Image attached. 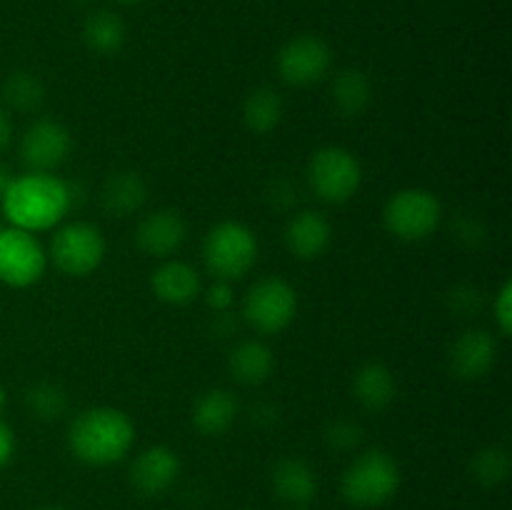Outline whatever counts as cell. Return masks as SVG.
<instances>
[{
	"label": "cell",
	"mask_w": 512,
	"mask_h": 510,
	"mask_svg": "<svg viewBox=\"0 0 512 510\" xmlns=\"http://www.w3.org/2000/svg\"><path fill=\"white\" fill-rule=\"evenodd\" d=\"M13 450H15L13 430H10L5 423H0V468H5V465L10 463V458H13Z\"/></svg>",
	"instance_id": "obj_33"
},
{
	"label": "cell",
	"mask_w": 512,
	"mask_h": 510,
	"mask_svg": "<svg viewBox=\"0 0 512 510\" xmlns=\"http://www.w3.org/2000/svg\"><path fill=\"white\" fill-rule=\"evenodd\" d=\"M273 490L283 503L308 505L318 495V475L303 458H283L273 468Z\"/></svg>",
	"instance_id": "obj_18"
},
{
	"label": "cell",
	"mask_w": 512,
	"mask_h": 510,
	"mask_svg": "<svg viewBox=\"0 0 512 510\" xmlns=\"http://www.w3.org/2000/svg\"><path fill=\"white\" fill-rule=\"evenodd\" d=\"M203 260L215 280L233 283L248 275L258 260V238L240 220H223L205 235Z\"/></svg>",
	"instance_id": "obj_4"
},
{
	"label": "cell",
	"mask_w": 512,
	"mask_h": 510,
	"mask_svg": "<svg viewBox=\"0 0 512 510\" xmlns=\"http://www.w3.org/2000/svg\"><path fill=\"white\" fill-rule=\"evenodd\" d=\"M148 203V183L138 170H115L105 178L100 190V205L115 218H128Z\"/></svg>",
	"instance_id": "obj_17"
},
{
	"label": "cell",
	"mask_w": 512,
	"mask_h": 510,
	"mask_svg": "<svg viewBox=\"0 0 512 510\" xmlns=\"http://www.w3.org/2000/svg\"><path fill=\"white\" fill-rule=\"evenodd\" d=\"M25 408L35 420L53 423V420L63 418L65 410H68V393L58 383L40 380V383L30 385L28 393H25Z\"/></svg>",
	"instance_id": "obj_26"
},
{
	"label": "cell",
	"mask_w": 512,
	"mask_h": 510,
	"mask_svg": "<svg viewBox=\"0 0 512 510\" xmlns=\"http://www.w3.org/2000/svg\"><path fill=\"white\" fill-rule=\"evenodd\" d=\"M115 3H120V5H138V3H143V0H115Z\"/></svg>",
	"instance_id": "obj_36"
},
{
	"label": "cell",
	"mask_w": 512,
	"mask_h": 510,
	"mask_svg": "<svg viewBox=\"0 0 512 510\" xmlns=\"http://www.w3.org/2000/svg\"><path fill=\"white\" fill-rule=\"evenodd\" d=\"M185 235H188V228H185L183 215L173 208H158L138 223L135 245L140 253L150 255V258L168 260L183 248Z\"/></svg>",
	"instance_id": "obj_12"
},
{
	"label": "cell",
	"mask_w": 512,
	"mask_h": 510,
	"mask_svg": "<svg viewBox=\"0 0 512 510\" xmlns=\"http://www.w3.org/2000/svg\"><path fill=\"white\" fill-rule=\"evenodd\" d=\"M3 98L18 113H33L43 105L45 100V85L30 70H15L5 78L3 83Z\"/></svg>",
	"instance_id": "obj_25"
},
{
	"label": "cell",
	"mask_w": 512,
	"mask_h": 510,
	"mask_svg": "<svg viewBox=\"0 0 512 510\" xmlns=\"http://www.w3.org/2000/svg\"><path fill=\"white\" fill-rule=\"evenodd\" d=\"M325 443L338 453H350L363 443V428L353 418H335L325 428Z\"/></svg>",
	"instance_id": "obj_28"
},
{
	"label": "cell",
	"mask_w": 512,
	"mask_h": 510,
	"mask_svg": "<svg viewBox=\"0 0 512 510\" xmlns=\"http://www.w3.org/2000/svg\"><path fill=\"white\" fill-rule=\"evenodd\" d=\"M330 240H333V228L318 210H300L285 228V245L298 260L320 258L328 250Z\"/></svg>",
	"instance_id": "obj_16"
},
{
	"label": "cell",
	"mask_w": 512,
	"mask_h": 510,
	"mask_svg": "<svg viewBox=\"0 0 512 510\" xmlns=\"http://www.w3.org/2000/svg\"><path fill=\"white\" fill-rule=\"evenodd\" d=\"M455 238L473 248V245L483 238V228H480V223L475 218L458 220V225H455Z\"/></svg>",
	"instance_id": "obj_32"
},
{
	"label": "cell",
	"mask_w": 512,
	"mask_h": 510,
	"mask_svg": "<svg viewBox=\"0 0 512 510\" xmlns=\"http://www.w3.org/2000/svg\"><path fill=\"white\" fill-rule=\"evenodd\" d=\"M443 223V203L425 188L398 190L383 208V225L403 243L430 238Z\"/></svg>",
	"instance_id": "obj_5"
},
{
	"label": "cell",
	"mask_w": 512,
	"mask_h": 510,
	"mask_svg": "<svg viewBox=\"0 0 512 510\" xmlns=\"http://www.w3.org/2000/svg\"><path fill=\"white\" fill-rule=\"evenodd\" d=\"M180 475V458L165 445H153L143 450L130 465V485L140 495H163Z\"/></svg>",
	"instance_id": "obj_14"
},
{
	"label": "cell",
	"mask_w": 512,
	"mask_h": 510,
	"mask_svg": "<svg viewBox=\"0 0 512 510\" xmlns=\"http://www.w3.org/2000/svg\"><path fill=\"white\" fill-rule=\"evenodd\" d=\"M228 368L233 378L243 385H263L268 383L270 375L275 370V355L263 340L248 338L240 340L233 350H230Z\"/></svg>",
	"instance_id": "obj_21"
},
{
	"label": "cell",
	"mask_w": 512,
	"mask_h": 510,
	"mask_svg": "<svg viewBox=\"0 0 512 510\" xmlns=\"http://www.w3.org/2000/svg\"><path fill=\"white\" fill-rule=\"evenodd\" d=\"M308 180L320 200L343 205L358 193L360 183H363V165L348 148L328 145L310 158Z\"/></svg>",
	"instance_id": "obj_7"
},
{
	"label": "cell",
	"mask_w": 512,
	"mask_h": 510,
	"mask_svg": "<svg viewBox=\"0 0 512 510\" xmlns=\"http://www.w3.org/2000/svg\"><path fill=\"white\" fill-rule=\"evenodd\" d=\"M240 415V403L230 390L225 388H213L205 390L203 395H198V400L193 403V425L198 433L215 438V435H223L230 425L235 423V418Z\"/></svg>",
	"instance_id": "obj_20"
},
{
	"label": "cell",
	"mask_w": 512,
	"mask_h": 510,
	"mask_svg": "<svg viewBox=\"0 0 512 510\" xmlns=\"http://www.w3.org/2000/svg\"><path fill=\"white\" fill-rule=\"evenodd\" d=\"M3 215L13 228L43 233L63 223L73 205L70 188L53 173L15 175L10 188L0 198Z\"/></svg>",
	"instance_id": "obj_1"
},
{
	"label": "cell",
	"mask_w": 512,
	"mask_h": 510,
	"mask_svg": "<svg viewBox=\"0 0 512 510\" xmlns=\"http://www.w3.org/2000/svg\"><path fill=\"white\" fill-rule=\"evenodd\" d=\"M453 308L458 313H473L480 305V290L473 288V285H460V288L453 290Z\"/></svg>",
	"instance_id": "obj_31"
},
{
	"label": "cell",
	"mask_w": 512,
	"mask_h": 510,
	"mask_svg": "<svg viewBox=\"0 0 512 510\" xmlns=\"http://www.w3.org/2000/svg\"><path fill=\"white\" fill-rule=\"evenodd\" d=\"M395 393H398V383H395L393 370L385 363L370 360V363L360 365L358 373L353 375V395L363 410L380 413V410L390 408Z\"/></svg>",
	"instance_id": "obj_19"
},
{
	"label": "cell",
	"mask_w": 512,
	"mask_h": 510,
	"mask_svg": "<svg viewBox=\"0 0 512 510\" xmlns=\"http://www.w3.org/2000/svg\"><path fill=\"white\" fill-rule=\"evenodd\" d=\"M3 228H5V225H3V223H0V230H3Z\"/></svg>",
	"instance_id": "obj_39"
},
{
	"label": "cell",
	"mask_w": 512,
	"mask_h": 510,
	"mask_svg": "<svg viewBox=\"0 0 512 510\" xmlns=\"http://www.w3.org/2000/svg\"><path fill=\"white\" fill-rule=\"evenodd\" d=\"M330 103L343 118H358L373 103V83L360 68H345L330 83Z\"/></svg>",
	"instance_id": "obj_22"
},
{
	"label": "cell",
	"mask_w": 512,
	"mask_h": 510,
	"mask_svg": "<svg viewBox=\"0 0 512 510\" xmlns=\"http://www.w3.org/2000/svg\"><path fill=\"white\" fill-rule=\"evenodd\" d=\"M512 468V460L508 448L503 445H488V448L478 450L470 460V473L485 488H498L508 480Z\"/></svg>",
	"instance_id": "obj_27"
},
{
	"label": "cell",
	"mask_w": 512,
	"mask_h": 510,
	"mask_svg": "<svg viewBox=\"0 0 512 510\" xmlns=\"http://www.w3.org/2000/svg\"><path fill=\"white\" fill-rule=\"evenodd\" d=\"M498 338L483 328H470L450 348V370L460 380H480L495 368Z\"/></svg>",
	"instance_id": "obj_13"
},
{
	"label": "cell",
	"mask_w": 512,
	"mask_h": 510,
	"mask_svg": "<svg viewBox=\"0 0 512 510\" xmlns=\"http://www.w3.org/2000/svg\"><path fill=\"white\" fill-rule=\"evenodd\" d=\"M298 313V293L280 275H265L250 285L243 300L245 323L260 335H278Z\"/></svg>",
	"instance_id": "obj_6"
},
{
	"label": "cell",
	"mask_w": 512,
	"mask_h": 510,
	"mask_svg": "<svg viewBox=\"0 0 512 510\" xmlns=\"http://www.w3.org/2000/svg\"><path fill=\"white\" fill-rule=\"evenodd\" d=\"M13 178H15V175L10 173V168H8V165H3V163H0V198H3V195H5V190L10 188V183H13Z\"/></svg>",
	"instance_id": "obj_35"
},
{
	"label": "cell",
	"mask_w": 512,
	"mask_h": 510,
	"mask_svg": "<svg viewBox=\"0 0 512 510\" xmlns=\"http://www.w3.org/2000/svg\"><path fill=\"white\" fill-rule=\"evenodd\" d=\"M3 405H5V390L0 388V410H3Z\"/></svg>",
	"instance_id": "obj_37"
},
{
	"label": "cell",
	"mask_w": 512,
	"mask_h": 510,
	"mask_svg": "<svg viewBox=\"0 0 512 510\" xmlns=\"http://www.w3.org/2000/svg\"><path fill=\"white\" fill-rule=\"evenodd\" d=\"M135 443V425L123 410L88 408L70 423L68 445L73 455L83 463L103 468L123 460Z\"/></svg>",
	"instance_id": "obj_2"
},
{
	"label": "cell",
	"mask_w": 512,
	"mask_h": 510,
	"mask_svg": "<svg viewBox=\"0 0 512 510\" xmlns=\"http://www.w3.org/2000/svg\"><path fill=\"white\" fill-rule=\"evenodd\" d=\"M73 138L58 120H35L20 140V158L30 173H53L68 160Z\"/></svg>",
	"instance_id": "obj_11"
},
{
	"label": "cell",
	"mask_w": 512,
	"mask_h": 510,
	"mask_svg": "<svg viewBox=\"0 0 512 510\" xmlns=\"http://www.w3.org/2000/svg\"><path fill=\"white\" fill-rule=\"evenodd\" d=\"M398 488V460L380 448L363 450L340 478V493L355 508H380L398 493Z\"/></svg>",
	"instance_id": "obj_3"
},
{
	"label": "cell",
	"mask_w": 512,
	"mask_h": 510,
	"mask_svg": "<svg viewBox=\"0 0 512 510\" xmlns=\"http://www.w3.org/2000/svg\"><path fill=\"white\" fill-rule=\"evenodd\" d=\"M493 313H495V323H498L500 335L508 338L512 330V283L510 280H505V283L500 285L498 293H495Z\"/></svg>",
	"instance_id": "obj_29"
},
{
	"label": "cell",
	"mask_w": 512,
	"mask_h": 510,
	"mask_svg": "<svg viewBox=\"0 0 512 510\" xmlns=\"http://www.w3.org/2000/svg\"><path fill=\"white\" fill-rule=\"evenodd\" d=\"M48 255L33 233L8 225L0 230V283L10 288L35 285L45 273Z\"/></svg>",
	"instance_id": "obj_9"
},
{
	"label": "cell",
	"mask_w": 512,
	"mask_h": 510,
	"mask_svg": "<svg viewBox=\"0 0 512 510\" xmlns=\"http://www.w3.org/2000/svg\"><path fill=\"white\" fill-rule=\"evenodd\" d=\"M205 300H208V305L213 310L225 313V310L233 305V288H230V283H225V280H213V285L205 290Z\"/></svg>",
	"instance_id": "obj_30"
},
{
	"label": "cell",
	"mask_w": 512,
	"mask_h": 510,
	"mask_svg": "<svg viewBox=\"0 0 512 510\" xmlns=\"http://www.w3.org/2000/svg\"><path fill=\"white\" fill-rule=\"evenodd\" d=\"M125 40H128V28H125L123 18L113 10H98V13L88 15V20L83 23L85 48L100 58L118 55Z\"/></svg>",
	"instance_id": "obj_23"
},
{
	"label": "cell",
	"mask_w": 512,
	"mask_h": 510,
	"mask_svg": "<svg viewBox=\"0 0 512 510\" xmlns=\"http://www.w3.org/2000/svg\"><path fill=\"white\" fill-rule=\"evenodd\" d=\"M38 510H65V508H58V505H45V508H38Z\"/></svg>",
	"instance_id": "obj_38"
},
{
	"label": "cell",
	"mask_w": 512,
	"mask_h": 510,
	"mask_svg": "<svg viewBox=\"0 0 512 510\" xmlns=\"http://www.w3.org/2000/svg\"><path fill=\"white\" fill-rule=\"evenodd\" d=\"M285 115V103L280 93L270 85L250 90L243 103V123L250 133L268 135L280 125Z\"/></svg>",
	"instance_id": "obj_24"
},
{
	"label": "cell",
	"mask_w": 512,
	"mask_h": 510,
	"mask_svg": "<svg viewBox=\"0 0 512 510\" xmlns=\"http://www.w3.org/2000/svg\"><path fill=\"white\" fill-rule=\"evenodd\" d=\"M10 138H13V123H10V115L8 110L0 105V150L8 148Z\"/></svg>",
	"instance_id": "obj_34"
},
{
	"label": "cell",
	"mask_w": 512,
	"mask_h": 510,
	"mask_svg": "<svg viewBox=\"0 0 512 510\" xmlns=\"http://www.w3.org/2000/svg\"><path fill=\"white\" fill-rule=\"evenodd\" d=\"M105 258V238L98 225L75 220L55 230L50 240V260L60 273L83 278L100 268Z\"/></svg>",
	"instance_id": "obj_8"
},
{
	"label": "cell",
	"mask_w": 512,
	"mask_h": 510,
	"mask_svg": "<svg viewBox=\"0 0 512 510\" xmlns=\"http://www.w3.org/2000/svg\"><path fill=\"white\" fill-rule=\"evenodd\" d=\"M150 288H153L155 298L165 305H175L183 308L190 305L200 293H203V283L193 265L183 263V260H163L155 268L153 278H150Z\"/></svg>",
	"instance_id": "obj_15"
},
{
	"label": "cell",
	"mask_w": 512,
	"mask_h": 510,
	"mask_svg": "<svg viewBox=\"0 0 512 510\" xmlns=\"http://www.w3.org/2000/svg\"><path fill=\"white\" fill-rule=\"evenodd\" d=\"M330 63H333V53H330L328 43L318 35L290 38L275 58L278 75L295 88H308V85L320 83L328 75Z\"/></svg>",
	"instance_id": "obj_10"
}]
</instances>
